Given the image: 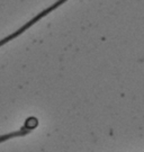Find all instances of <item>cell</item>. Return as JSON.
Here are the masks:
<instances>
[{
	"mask_svg": "<svg viewBox=\"0 0 144 152\" xmlns=\"http://www.w3.org/2000/svg\"><path fill=\"white\" fill-rule=\"evenodd\" d=\"M31 130H25V129H23L21 131H19V132H15V133H11V134H8V135H5V136H1L0 137V142L1 141H5V140H7V139H10V137H14V136H19V135H24V134H26V133H28Z\"/></svg>",
	"mask_w": 144,
	"mask_h": 152,
	"instance_id": "cell-1",
	"label": "cell"
}]
</instances>
